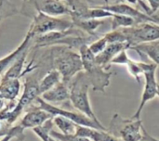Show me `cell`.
I'll list each match as a JSON object with an SVG mask.
<instances>
[{
	"label": "cell",
	"mask_w": 159,
	"mask_h": 141,
	"mask_svg": "<svg viewBox=\"0 0 159 141\" xmlns=\"http://www.w3.org/2000/svg\"><path fill=\"white\" fill-rule=\"evenodd\" d=\"M68 86L70 89V101L72 106L76 111L85 114L101 126H103L94 113L89 101V90L91 86V84L87 73L84 71L80 72L72 79Z\"/></svg>",
	"instance_id": "2"
},
{
	"label": "cell",
	"mask_w": 159,
	"mask_h": 141,
	"mask_svg": "<svg viewBox=\"0 0 159 141\" xmlns=\"http://www.w3.org/2000/svg\"><path fill=\"white\" fill-rule=\"evenodd\" d=\"M40 97L45 101L54 104V105H55V103H61V102L70 100L69 86L61 81L57 86H55L53 88L43 93Z\"/></svg>",
	"instance_id": "15"
},
{
	"label": "cell",
	"mask_w": 159,
	"mask_h": 141,
	"mask_svg": "<svg viewBox=\"0 0 159 141\" xmlns=\"http://www.w3.org/2000/svg\"><path fill=\"white\" fill-rule=\"evenodd\" d=\"M54 127V124H53V120L52 118L48 120L44 125L37 126L33 130V132L34 133V135L40 139L41 141H49L50 140V132L51 130H53Z\"/></svg>",
	"instance_id": "24"
},
{
	"label": "cell",
	"mask_w": 159,
	"mask_h": 141,
	"mask_svg": "<svg viewBox=\"0 0 159 141\" xmlns=\"http://www.w3.org/2000/svg\"><path fill=\"white\" fill-rule=\"evenodd\" d=\"M111 19V30H117L122 28H128L136 25V21L133 18L120 15V14H114Z\"/></svg>",
	"instance_id": "23"
},
{
	"label": "cell",
	"mask_w": 159,
	"mask_h": 141,
	"mask_svg": "<svg viewBox=\"0 0 159 141\" xmlns=\"http://www.w3.org/2000/svg\"><path fill=\"white\" fill-rule=\"evenodd\" d=\"M157 65L155 63H151L150 67L145 71L143 76H144V86H143V91L141 97V101L139 104V107L135 113L132 115L131 119L138 120L141 119L142 112L144 109V106L147 102L150 100H153L157 97V90H158V83L157 81Z\"/></svg>",
	"instance_id": "8"
},
{
	"label": "cell",
	"mask_w": 159,
	"mask_h": 141,
	"mask_svg": "<svg viewBox=\"0 0 159 141\" xmlns=\"http://www.w3.org/2000/svg\"><path fill=\"white\" fill-rule=\"evenodd\" d=\"M26 110L24 115L20 121V126L24 129H34L37 126L44 125L48 120L53 118V116L48 112L40 109L37 105H31Z\"/></svg>",
	"instance_id": "10"
},
{
	"label": "cell",
	"mask_w": 159,
	"mask_h": 141,
	"mask_svg": "<svg viewBox=\"0 0 159 141\" xmlns=\"http://www.w3.org/2000/svg\"><path fill=\"white\" fill-rule=\"evenodd\" d=\"M78 52L81 56L84 72L89 76L93 90L105 92L106 87L110 85L112 73L107 72V69L96 62L95 56L89 49L88 45L81 46Z\"/></svg>",
	"instance_id": "3"
},
{
	"label": "cell",
	"mask_w": 159,
	"mask_h": 141,
	"mask_svg": "<svg viewBox=\"0 0 159 141\" xmlns=\"http://www.w3.org/2000/svg\"><path fill=\"white\" fill-rule=\"evenodd\" d=\"M150 17H151V19H152V21L154 22V23H157V24H158L159 25V13L158 11L157 12H156V13H153V14H151V15H149Z\"/></svg>",
	"instance_id": "31"
},
{
	"label": "cell",
	"mask_w": 159,
	"mask_h": 141,
	"mask_svg": "<svg viewBox=\"0 0 159 141\" xmlns=\"http://www.w3.org/2000/svg\"><path fill=\"white\" fill-rule=\"evenodd\" d=\"M157 42H158V43H159V40H158V41H157Z\"/></svg>",
	"instance_id": "38"
},
{
	"label": "cell",
	"mask_w": 159,
	"mask_h": 141,
	"mask_svg": "<svg viewBox=\"0 0 159 141\" xmlns=\"http://www.w3.org/2000/svg\"><path fill=\"white\" fill-rule=\"evenodd\" d=\"M149 4V7H150V15L153 13H156L159 10V0H146Z\"/></svg>",
	"instance_id": "29"
},
{
	"label": "cell",
	"mask_w": 159,
	"mask_h": 141,
	"mask_svg": "<svg viewBox=\"0 0 159 141\" xmlns=\"http://www.w3.org/2000/svg\"><path fill=\"white\" fill-rule=\"evenodd\" d=\"M7 103V101H6V100H5V99H0V111L6 107Z\"/></svg>",
	"instance_id": "33"
},
{
	"label": "cell",
	"mask_w": 159,
	"mask_h": 141,
	"mask_svg": "<svg viewBox=\"0 0 159 141\" xmlns=\"http://www.w3.org/2000/svg\"><path fill=\"white\" fill-rule=\"evenodd\" d=\"M35 103L37 104V106L40 109L48 112L52 116L61 115V116H63V117H66V118L72 120L73 122H75V124H77L79 126L107 131V128L105 126H101L100 125H98L96 122H94L93 120H91L90 118H89L85 114H83V113H81L79 112H73V111H69V110L60 108V107H58V106H56L54 104H51V103H48V102L45 101L43 99H41V97H39L35 100Z\"/></svg>",
	"instance_id": "7"
},
{
	"label": "cell",
	"mask_w": 159,
	"mask_h": 141,
	"mask_svg": "<svg viewBox=\"0 0 159 141\" xmlns=\"http://www.w3.org/2000/svg\"><path fill=\"white\" fill-rule=\"evenodd\" d=\"M21 82L18 78H4L0 80V99L6 101L17 100L21 91Z\"/></svg>",
	"instance_id": "12"
},
{
	"label": "cell",
	"mask_w": 159,
	"mask_h": 141,
	"mask_svg": "<svg viewBox=\"0 0 159 141\" xmlns=\"http://www.w3.org/2000/svg\"></svg>",
	"instance_id": "39"
},
{
	"label": "cell",
	"mask_w": 159,
	"mask_h": 141,
	"mask_svg": "<svg viewBox=\"0 0 159 141\" xmlns=\"http://www.w3.org/2000/svg\"><path fill=\"white\" fill-rule=\"evenodd\" d=\"M75 134L88 138L91 141H120L106 130H101L83 126H78Z\"/></svg>",
	"instance_id": "16"
},
{
	"label": "cell",
	"mask_w": 159,
	"mask_h": 141,
	"mask_svg": "<svg viewBox=\"0 0 159 141\" xmlns=\"http://www.w3.org/2000/svg\"><path fill=\"white\" fill-rule=\"evenodd\" d=\"M129 49L135 50L142 58L146 56L151 60H153V63L159 66V43L158 42H153V43H146V44H141L134 46L129 47Z\"/></svg>",
	"instance_id": "17"
},
{
	"label": "cell",
	"mask_w": 159,
	"mask_h": 141,
	"mask_svg": "<svg viewBox=\"0 0 159 141\" xmlns=\"http://www.w3.org/2000/svg\"><path fill=\"white\" fill-rule=\"evenodd\" d=\"M131 59L129 57L128 53H127V49L122 50L121 52H119L111 61V64H116V65H127L128 62Z\"/></svg>",
	"instance_id": "28"
},
{
	"label": "cell",
	"mask_w": 159,
	"mask_h": 141,
	"mask_svg": "<svg viewBox=\"0 0 159 141\" xmlns=\"http://www.w3.org/2000/svg\"><path fill=\"white\" fill-rule=\"evenodd\" d=\"M72 21L75 27H77L90 35H94L96 30L103 24V21L101 20L92 19H72Z\"/></svg>",
	"instance_id": "20"
},
{
	"label": "cell",
	"mask_w": 159,
	"mask_h": 141,
	"mask_svg": "<svg viewBox=\"0 0 159 141\" xmlns=\"http://www.w3.org/2000/svg\"><path fill=\"white\" fill-rule=\"evenodd\" d=\"M102 8L112 12L113 14H120L131 17L135 20L136 23H143V22H153L152 19L145 12H142L139 9L133 7L132 6L126 3H116L113 5H103L101 6Z\"/></svg>",
	"instance_id": "11"
},
{
	"label": "cell",
	"mask_w": 159,
	"mask_h": 141,
	"mask_svg": "<svg viewBox=\"0 0 159 141\" xmlns=\"http://www.w3.org/2000/svg\"><path fill=\"white\" fill-rule=\"evenodd\" d=\"M157 97L159 98V84H158V90H157Z\"/></svg>",
	"instance_id": "36"
},
{
	"label": "cell",
	"mask_w": 159,
	"mask_h": 141,
	"mask_svg": "<svg viewBox=\"0 0 159 141\" xmlns=\"http://www.w3.org/2000/svg\"><path fill=\"white\" fill-rule=\"evenodd\" d=\"M107 45H108V42L106 40V38L104 36H102V38H98V39L92 41L88 46H89V49L91 51V53L94 56H97L104 50V48L107 46Z\"/></svg>",
	"instance_id": "25"
},
{
	"label": "cell",
	"mask_w": 159,
	"mask_h": 141,
	"mask_svg": "<svg viewBox=\"0 0 159 141\" xmlns=\"http://www.w3.org/2000/svg\"><path fill=\"white\" fill-rule=\"evenodd\" d=\"M151 63H147L144 61H134L133 59H130L128 64L126 65V68L129 72V73L137 81V83H141V76L144 74L145 71L150 67Z\"/></svg>",
	"instance_id": "21"
},
{
	"label": "cell",
	"mask_w": 159,
	"mask_h": 141,
	"mask_svg": "<svg viewBox=\"0 0 159 141\" xmlns=\"http://www.w3.org/2000/svg\"><path fill=\"white\" fill-rule=\"evenodd\" d=\"M129 46L127 42H116V43H108L107 46L104 48L102 52L99 55L95 56L96 62L102 66L103 68L107 69L108 66L111 64L112 59L122 50L129 49Z\"/></svg>",
	"instance_id": "13"
},
{
	"label": "cell",
	"mask_w": 159,
	"mask_h": 141,
	"mask_svg": "<svg viewBox=\"0 0 159 141\" xmlns=\"http://www.w3.org/2000/svg\"><path fill=\"white\" fill-rule=\"evenodd\" d=\"M50 53L53 68L61 73L63 83L69 85L77 73L84 71L81 56L73 48L54 46L51 47Z\"/></svg>",
	"instance_id": "1"
},
{
	"label": "cell",
	"mask_w": 159,
	"mask_h": 141,
	"mask_svg": "<svg viewBox=\"0 0 159 141\" xmlns=\"http://www.w3.org/2000/svg\"><path fill=\"white\" fill-rule=\"evenodd\" d=\"M143 141H159L157 139L152 137L145 129L143 130Z\"/></svg>",
	"instance_id": "30"
},
{
	"label": "cell",
	"mask_w": 159,
	"mask_h": 141,
	"mask_svg": "<svg viewBox=\"0 0 159 141\" xmlns=\"http://www.w3.org/2000/svg\"><path fill=\"white\" fill-rule=\"evenodd\" d=\"M33 20L27 31L33 37L51 32H62L74 28L72 20L53 17L42 12H36L32 16Z\"/></svg>",
	"instance_id": "5"
},
{
	"label": "cell",
	"mask_w": 159,
	"mask_h": 141,
	"mask_svg": "<svg viewBox=\"0 0 159 141\" xmlns=\"http://www.w3.org/2000/svg\"><path fill=\"white\" fill-rule=\"evenodd\" d=\"M120 30L125 34L129 47L141 44L157 42L159 40V25L154 22L139 23Z\"/></svg>",
	"instance_id": "6"
},
{
	"label": "cell",
	"mask_w": 159,
	"mask_h": 141,
	"mask_svg": "<svg viewBox=\"0 0 159 141\" xmlns=\"http://www.w3.org/2000/svg\"><path fill=\"white\" fill-rule=\"evenodd\" d=\"M49 141H60L59 139H55V138H53V137H50V140Z\"/></svg>",
	"instance_id": "35"
},
{
	"label": "cell",
	"mask_w": 159,
	"mask_h": 141,
	"mask_svg": "<svg viewBox=\"0 0 159 141\" xmlns=\"http://www.w3.org/2000/svg\"><path fill=\"white\" fill-rule=\"evenodd\" d=\"M50 136L55 138V139H59L60 141H91L88 138L81 137V136H78L76 134H74V135H64V134H62L61 132L55 131L54 129L51 130Z\"/></svg>",
	"instance_id": "26"
},
{
	"label": "cell",
	"mask_w": 159,
	"mask_h": 141,
	"mask_svg": "<svg viewBox=\"0 0 159 141\" xmlns=\"http://www.w3.org/2000/svg\"><path fill=\"white\" fill-rule=\"evenodd\" d=\"M52 120H53L54 126H56L60 130V132L64 135L75 134L77 127L79 126V125L75 124V122H73L72 120H70L66 117L61 116V115L53 116Z\"/></svg>",
	"instance_id": "19"
},
{
	"label": "cell",
	"mask_w": 159,
	"mask_h": 141,
	"mask_svg": "<svg viewBox=\"0 0 159 141\" xmlns=\"http://www.w3.org/2000/svg\"><path fill=\"white\" fill-rule=\"evenodd\" d=\"M61 73L54 68L48 70L44 75L43 77L39 80L38 83V87H39V92H40V96L48 91L49 89L53 88L55 86H57L59 83H61Z\"/></svg>",
	"instance_id": "18"
},
{
	"label": "cell",
	"mask_w": 159,
	"mask_h": 141,
	"mask_svg": "<svg viewBox=\"0 0 159 141\" xmlns=\"http://www.w3.org/2000/svg\"><path fill=\"white\" fill-rule=\"evenodd\" d=\"M18 14H21L20 10L10 0H0V23Z\"/></svg>",
	"instance_id": "22"
},
{
	"label": "cell",
	"mask_w": 159,
	"mask_h": 141,
	"mask_svg": "<svg viewBox=\"0 0 159 141\" xmlns=\"http://www.w3.org/2000/svg\"><path fill=\"white\" fill-rule=\"evenodd\" d=\"M32 41H33V36L27 33L21 43L13 51H11L9 54L0 59V76H2L5 73V72L12 65V63L17 59V58L20 55V53L24 49L32 46Z\"/></svg>",
	"instance_id": "14"
},
{
	"label": "cell",
	"mask_w": 159,
	"mask_h": 141,
	"mask_svg": "<svg viewBox=\"0 0 159 141\" xmlns=\"http://www.w3.org/2000/svg\"><path fill=\"white\" fill-rule=\"evenodd\" d=\"M23 4L32 6L36 12H42L53 17L63 16L71 12L70 7L61 0H28Z\"/></svg>",
	"instance_id": "9"
},
{
	"label": "cell",
	"mask_w": 159,
	"mask_h": 141,
	"mask_svg": "<svg viewBox=\"0 0 159 141\" xmlns=\"http://www.w3.org/2000/svg\"><path fill=\"white\" fill-rule=\"evenodd\" d=\"M22 1H23V2H27L28 0H22Z\"/></svg>",
	"instance_id": "37"
},
{
	"label": "cell",
	"mask_w": 159,
	"mask_h": 141,
	"mask_svg": "<svg viewBox=\"0 0 159 141\" xmlns=\"http://www.w3.org/2000/svg\"><path fill=\"white\" fill-rule=\"evenodd\" d=\"M12 139H14V138H13V136H12L11 134L7 133L6 136H4V137L0 138V141H11Z\"/></svg>",
	"instance_id": "32"
},
{
	"label": "cell",
	"mask_w": 159,
	"mask_h": 141,
	"mask_svg": "<svg viewBox=\"0 0 159 141\" xmlns=\"http://www.w3.org/2000/svg\"><path fill=\"white\" fill-rule=\"evenodd\" d=\"M143 121L141 119H125L116 113L107 128V131L121 141L143 140Z\"/></svg>",
	"instance_id": "4"
},
{
	"label": "cell",
	"mask_w": 159,
	"mask_h": 141,
	"mask_svg": "<svg viewBox=\"0 0 159 141\" xmlns=\"http://www.w3.org/2000/svg\"><path fill=\"white\" fill-rule=\"evenodd\" d=\"M104 37L106 38L108 43H116V42H127L126 36L120 29L112 30L111 32L107 33Z\"/></svg>",
	"instance_id": "27"
},
{
	"label": "cell",
	"mask_w": 159,
	"mask_h": 141,
	"mask_svg": "<svg viewBox=\"0 0 159 141\" xmlns=\"http://www.w3.org/2000/svg\"><path fill=\"white\" fill-rule=\"evenodd\" d=\"M128 3H129V4H132V5H136V4H138V1L139 0H126Z\"/></svg>",
	"instance_id": "34"
}]
</instances>
